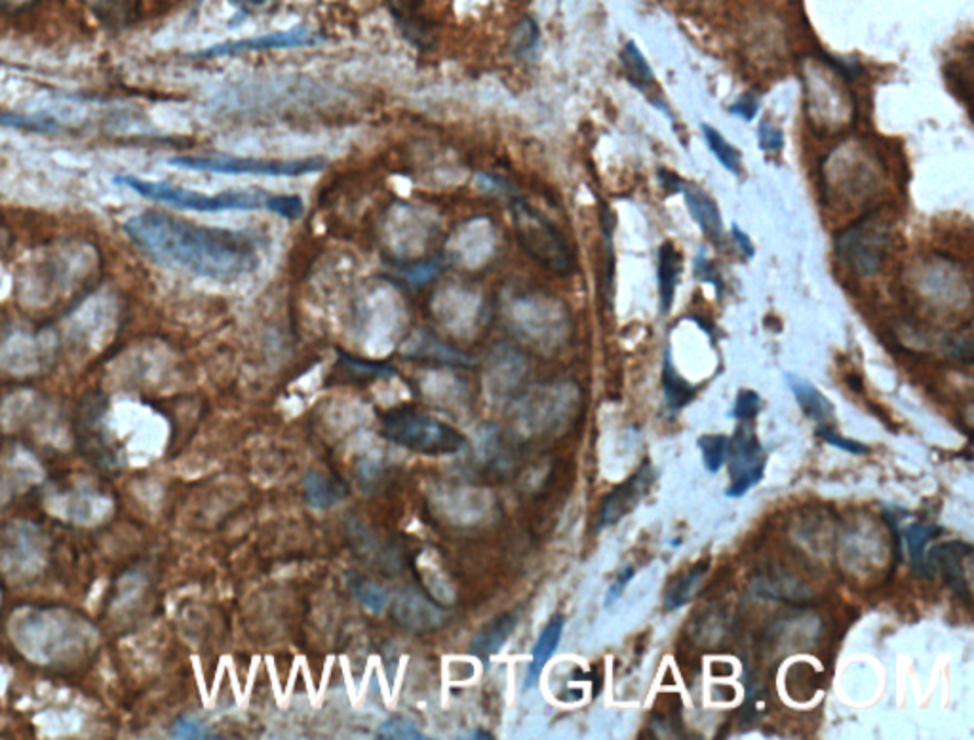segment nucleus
<instances>
[{"label":"nucleus","instance_id":"f257e3e1","mask_svg":"<svg viewBox=\"0 0 974 740\" xmlns=\"http://www.w3.org/2000/svg\"><path fill=\"white\" fill-rule=\"evenodd\" d=\"M124 233L158 263L212 280L252 274L261 263L259 244L252 234L204 227L172 215H132L124 221Z\"/></svg>","mask_w":974,"mask_h":740},{"label":"nucleus","instance_id":"f03ea898","mask_svg":"<svg viewBox=\"0 0 974 740\" xmlns=\"http://www.w3.org/2000/svg\"><path fill=\"white\" fill-rule=\"evenodd\" d=\"M381 434L392 444L427 457L453 455L467 446L459 430L411 406L389 409L381 417Z\"/></svg>","mask_w":974,"mask_h":740},{"label":"nucleus","instance_id":"7ed1b4c3","mask_svg":"<svg viewBox=\"0 0 974 740\" xmlns=\"http://www.w3.org/2000/svg\"><path fill=\"white\" fill-rule=\"evenodd\" d=\"M115 183L122 185L137 195L151 198L156 202L170 204L179 210L191 212H246L267 208L271 193L265 191H225L217 195H206L198 191H189L183 187H176L162 181H147L136 176H117Z\"/></svg>","mask_w":974,"mask_h":740},{"label":"nucleus","instance_id":"20e7f679","mask_svg":"<svg viewBox=\"0 0 974 740\" xmlns=\"http://www.w3.org/2000/svg\"><path fill=\"white\" fill-rule=\"evenodd\" d=\"M512 215L516 236L524 252L533 261L558 276H567L575 271L573 250L552 221H548L545 215L527 204L526 200L518 198L512 200Z\"/></svg>","mask_w":974,"mask_h":740},{"label":"nucleus","instance_id":"39448f33","mask_svg":"<svg viewBox=\"0 0 974 740\" xmlns=\"http://www.w3.org/2000/svg\"><path fill=\"white\" fill-rule=\"evenodd\" d=\"M170 166L221 176L303 177L324 170V158L311 156L299 160H263L246 156H177Z\"/></svg>","mask_w":974,"mask_h":740},{"label":"nucleus","instance_id":"423d86ee","mask_svg":"<svg viewBox=\"0 0 974 740\" xmlns=\"http://www.w3.org/2000/svg\"><path fill=\"white\" fill-rule=\"evenodd\" d=\"M891 223L881 212L864 215L836 236L839 257L860 276L876 274L889 250Z\"/></svg>","mask_w":974,"mask_h":740},{"label":"nucleus","instance_id":"0eeeda50","mask_svg":"<svg viewBox=\"0 0 974 740\" xmlns=\"http://www.w3.org/2000/svg\"><path fill=\"white\" fill-rule=\"evenodd\" d=\"M731 484L725 491L727 497L739 499L752 487L760 484L765 470V451L761 448L752 427L739 425L727 446Z\"/></svg>","mask_w":974,"mask_h":740},{"label":"nucleus","instance_id":"6e6552de","mask_svg":"<svg viewBox=\"0 0 974 740\" xmlns=\"http://www.w3.org/2000/svg\"><path fill=\"white\" fill-rule=\"evenodd\" d=\"M390 615L413 634L434 632L448 621V609L417 588H402L390 605Z\"/></svg>","mask_w":974,"mask_h":740},{"label":"nucleus","instance_id":"1a4fd4ad","mask_svg":"<svg viewBox=\"0 0 974 740\" xmlns=\"http://www.w3.org/2000/svg\"><path fill=\"white\" fill-rule=\"evenodd\" d=\"M318 42V37L307 27H295L290 31L271 33L255 39L233 40L212 46L200 52V58H221V56H236L246 52H263V50H286V48H303Z\"/></svg>","mask_w":974,"mask_h":740},{"label":"nucleus","instance_id":"9d476101","mask_svg":"<svg viewBox=\"0 0 974 740\" xmlns=\"http://www.w3.org/2000/svg\"><path fill=\"white\" fill-rule=\"evenodd\" d=\"M655 480V470L649 465V461L643 463V467L628 478L624 484L615 487L602 503L600 510V527L613 526L619 520H623L626 514H630L634 508L642 503L643 497L651 489V484Z\"/></svg>","mask_w":974,"mask_h":740},{"label":"nucleus","instance_id":"9b49d317","mask_svg":"<svg viewBox=\"0 0 974 740\" xmlns=\"http://www.w3.org/2000/svg\"><path fill=\"white\" fill-rule=\"evenodd\" d=\"M973 556V546L961 541H948L944 545H938L929 552V573L931 569H940L942 577L946 579V585L954 590L959 598L965 602L971 600V590H969V579L965 571V562Z\"/></svg>","mask_w":974,"mask_h":740},{"label":"nucleus","instance_id":"f8f14e48","mask_svg":"<svg viewBox=\"0 0 974 740\" xmlns=\"http://www.w3.org/2000/svg\"><path fill=\"white\" fill-rule=\"evenodd\" d=\"M305 503L316 510H328L339 505L347 495L349 487L332 474H324L320 470H311L303 482Z\"/></svg>","mask_w":974,"mask_h":740},{"label":"nucleus","instance_id":"ddd939ff","mask_svg":"<svg viewBox=\"0 0 974 740\" xmlns=\"http://www.w3.org/2000/svg\"><path fill=\"white\" fill-rule=\"evenodd\" d=\"M518 619H520V615L516 611H512V613L508 611V613L499 615L497 619H493L491 623H487L470 643V653L480 657L482 661H487L489 657L497 655L503 649V645L508 642V638L514 634V630L518 626Z\"/></svg>","mask_w":974,"mask_h":740},{"label":"nucleus","instance_id":"4468645a","mask_svg":"<svg viewBox=\"0 0 974 740\" xmlns=\"http://www.w3.org/2000/svg\"><path fill=\"white\" fill-rule=\"evenodd\" d=\"M564 624L565 619L562 615L554 617L550 623L546 624L543 628V632L539 634V640L533 645V651H531V663L527 666L526 674V689H531L535 687L543 670H545L546 663L552 659L554 651L558 649L560 645V640H562V634H564Z\"/></svg>","mask_w":974,"mask_h":740},{"label":"nucleus","instance_id":"2eb2a0df","mask_svg":"<svg viewBox=\"0 0 974 740\" xmlns=\"http://www.w3.org/2000/svg\"><path fill=\"white\" fill-rule=\"evenodd\" d=\"M351 535L356 539L354 546L358 550V556L364 558L371 567H377L385 573H394L396 569H400L402 560L396 548L387 545L383 539H379L377 535H373L362 526H356V529L351 531Z\"/></svg>","mask_w":974,"mask_h":740},{"label":"nucleus","instance_id":"dca6fc26","mask_svg":"<svg viewBox=\"0 0 974 740\" xmlns=\"http://www.w3.org/2000/svg\"><path fill=\"white\" fill-rule=\"evenodd\" d=\"M682 193L685 196V204L693 215L695 223L701 227L702 233L706 234L708 238H712L714 242H720L721 236H723V221H721L720 210H718L716 202L704 191L693 187V185L683 183Z\"/></svg>","mask_w":974,"mask_h":740},{"label":"nucleus","instance_id":"f3484780","mask_svg":"<svg viewBox=\"0 0 974 740\" xmlns=\"http://www.w3.org/2000/svg\"><path fill=\"white\" fill-rule=\"evenodd\" d=\"M786 383L807 417L819 421L820 425L834 419V404L815 385L792 373L786 375Z\"/></svg>","mask_w":974,"mask_h":740},{"label":"nucleus","instance_id":"a211bd4d","mask_svg":"<svg viewBox=\"0 0 974 740\" xmlns=\"http://www.w3.org/2000/svg\"><path fill=\"white\" fill-rule=\"evenodd\" d=\"M682 274V259L680 254L674 250L672 244H664L659 252V293H661V307L663 312L670 311L674 292L680 282Z\"/></svg>","mask_w":974,"mask_h":740},{"label":"nucleus","instance_id":"6ab92c4d","mask_svg":"<svg viewBox=\"0 0 974 740\" xmlns=\"http://www.w3.org/2000/svg\"><path fill=\"white\" fill-rule=\"evenodd\" d=\"M706 571H708V562H699L668 586L666 596H664L666 609L674 611V609H680L683 605L689 604L693 600L695 592L699 590Z\"/></svg>","mask_w":974,"mask_h":740},{"label":"nucleus","instance_id":"aec40b11","mask_svg":"<svg viewBox=\"0 0 974 740\" xmlns=\"http://www.w3.org/2000/svg\"><path fill=\"white\" fill-rule=\"evenodd\" d=\"M663 387L666 406L670 411H680L695 398V387H691L682 375L674 370L668 354L664 358Z\"/></svg>","mask_w":974,"mask_h":740},{"label":"nucleus","instance_id":"412c9836","mask_svg":"<svg viewBox=\"0 0 974 740\" xmlns=\"http://www.w3.org/2000/svg\"><path fill=\"white\" fill-rule=\"evenodd\" d=\"M621 61H623L624 73H626V78L630 84H634L640 90H645L647 86L653 84V78H655L653 71L632 40L624 46L623 52H621Z\"/></svg>","mask_w":974,"mask_h":740},{"label":"nucleus","instance_id":"4be33fe9","mask_svg":"<svg viewBox=\"0 0 974 740\" xmlns=\"http://www.w3.org/2000/svg\"><path fill=\"white\" fill-rule=\"evenodd\" d=\"M938 535H940V527L923 526V524H914L904 531L906 545L910 550V558H912V564L917 571L929 573V569L925 565V546L929 545V541Z\"/></svg>","mask_w":974,"mask_h":740},{"label":"nucleus","instance_id":"5701e85b","mask_svg":"<svg viewBox=\"0 0 974 740\" xmlns=\"http://www.w3.org/2000/svg\"><path fill=\"white\" fill-rule=\"evenodd\" d=\"M702 134H704L710 151L720 160L721 166L733 174H741V153L731 143H727V139L721 136L718 130H714L706 124L702 126Z\"/></svg>","mask_w":974,"mask_h":740},{"label":"nucleus","instance_id":"b1692460","mask_svg":"<svg viewBox=\"0 0 974 740\" xmlns=\"http://www.w3.org/2000/svg\"><path fill=\"white\" fill-rule=\"evenodd\" d=\"M351 590L354 598L375 615L383 613V609H387L389 605V592L383 586L368 581L364 577H354L351 581Z\"/></svg>","mask_w":974,"mask_h":740},{"label":"nucleus","instance_id":"393cba45","mask_svg":"<svg viewBox=\"0 0 974 740\" xmlns=\"http://www.w3.org/2000/svg\"><path fill=\"white\" fill-rule=\"evenodd\" d=\"M727 446H729V438L723 434H704L699 438L702 461L710 474H718L720 468L725 465Z\"/></svg>","mask_w":974,"mask_h":740},{"label":"nucleus","instance_id":"a878e982","mask_svg":"<svg viewBox=\"0 0 974 740\" xmlns=\"http://www.w3.org/2000/svg\"><path fill=\"white\" fill-rule=\"evenodd\" d=\"M377 739L381 740H423L427 739L421 729L406 716H392L383 721L377 729Z\"/></svg>","mask_w":974,"mask_h":740},{"label":"nucleus","instance_id":"bb28decb","mask_svg":"<svg viewBox=\"0 0 974 740\" xmlns=\"http://www.w3.org/2000/svg\"><path fill=\"white\" fill-rule=\"evenodd\" d=\"M341 360H343V366L352 371L358 379H375V377H392L394 375V371L389 366L371 364V362H364V360L347 356V354H341Z\"/></svg>","mask_w":974,"mask_h":740},{"label":"nucleus","instance_id":"cd10ccee","mask_svg":"<svg viewBox=\"0 0 974 740\" xmlns=\"http://www.w3.org/2000/svg\"><path fill=\"white\" fill-rule=\"evenodd\" d=\"M817 438H820L826 444H830V446H834V448L845 451V453H851V455H866V453H870L868 446L860 444L857 440L845 438V436H841V434H838L836 430L830 429V427H822L820 425L819 429H817Z\"/></svg>","mask_w":974,"mask_h":740},{"label":"nucleus","instance_id":"c85d7f7f","mask_svg":"<svg viewBox=\"0 0 974 740\" xmlns=\"http://www.w3.org/2000/svg\"><path fill=\"white\" fill-rule=\"evenodd\" d=\"M761 411V398L754 390H741L729 417L739 421H750Z\"/></svg>","mask_w":974,"mask_h":740},{"label":"nucleus","instance_id":"c756f323","mask_svg":"<svg viewBox=\"0 0 974 740\" xmlns=\"http://www.w3.org/2000/svg\"><path fill=\"white\" fill-rule=\"evenodd\" d=\"M267 210L286 219H297L303 214V200L295 195H271Z\"/></svg>","mask_w":974,"mask_h":740},{"label":"nucleus","instance_id":"7c9ffc66","mask_svg":"<svg viewBox=\"0 0 974 740\" xmlns=\"http://www.w3.org/2000/svg\"><path fill=\"white\" fill-rule=\"evenodd\" d=\"M537 40H539V29L535 21L531 20L522 21L512 35V44L516 52H529L537 44Z\"/></svg>","mask_w":974,"mask_h":740},{"label":"nucleus","instance_id":"2f4dec72","mask_svg":"<svg viewBox=\"0 0 974 740\" xmlns=\"http://www.w3.org/2000/svg\"><path fill=\"white\" fill-rule=\"evenodd\" d=\"M758 139H760V149L763 151H779L784 145V134L782 130L773 126L769 118H763L758 128Z\"/></svg>","mask_w":974,"mask_h":740},{"label":"nucleus","instance_id":"473e14b6","mask_svg":"<svg viewBox=\"0 0 974 740\" xmlns=\"http://www.w3.org/2000/svg\"><path fill=\"white\" fill-rule=\"evenodd\" d=\"M172 737H176V739H210L206 729L193 718H181L177 721Z\"/></svg>","mask_w":974,"mask_h":740},{"label":"nucleus","instance_id":"72a5a7b5","mask_svg":"<svg viewBox=\"0 0 974 740\" xmlns=\"http://www.w3.org/2000/svg\"><path fill=\"white\" fill-rule=\"evenodd\" d=\"M758 109H760V99L752 94H744L737 103H733L729 107V113L735 115V117H741L742 120H752V118L758 115Z\"/></svg>","mask_w":974,"mask_h":740},{"label":"nucleus","instance_id":"f704fd0d","mask_svg":"<svg viewBox=\"0 0 974 740\" xmlns=\"http://www.w3.org/2000/svg\"><path fill=\"white\" fill-rule=\"evenodd\" d=\"M632 577H634V567L626 565L623 571L619 573V577L615 579V583H613L611 588L607 590V596H605L604 602L605 607H611V605L615 604V602H617V600L623 596L624 588H626V585L630 583V579H632Z\"/></svg>","mask_w":974,"mask_h":740},{"label":"nucleus","instance_id":"c9c22d12","mask_svg":"<svg viewBox=\"0 0 974 740\" xmlns=\"http://www.w3.org/2000/svg\"><path fill=\"white\" fill-rule=\"evenodd\" d=\"M695 276H697V280H704V282L714 284L721 292L720 276L716 273L714 265L704 257V254L697 255V259H695Z\"/></svg>","mask_w":974,"mask_h":740},{"label":"nucleus","instance_id":"e433bc0d","mask_svg":"<svg viewBox=\"0 0 974 740\" xmlns=\"http://www.w3.org/2000/svg\"><path fill=\"white\" fill-rule=\"evenodd\" d=\"M659 177H661V183H663L664 189H668L670 193H678L682 191L683 181L680 177L674 176L672 172H666V170H661L659 172Z\"/></svg>","mask_w":974,"mask_h":740},{"label":"nucleus","instance_id":"4c0bfd02","mask_svg":"<svg viewBox=\"0 0 974 740\" xmlns=\"http://www.w3.org/2000/svg\"><path fill=\"white\" fill-rule=\"evenodd\" d=\"M733 238L737 240L742 254L748 255V257L754 255V246H752V242H750V238L746 236V233H742L741 229H739V225H733Z\"/></svg>","mask_w":974,"mask_h":740},{"label":"nucleus","instance_id":"58836bf2","mask_svg":"<svg viewBox=\"0 0 974 740\" xmlns=\"http://www.w3.org/2000/svg\"><path fill=\"white\" fill-rule=\"evenodd\" d=\"M231 2L236 4V6H240V8H259V6H263L267 0H231Z\"/></svg>","mask_w":974,"mask_h":740},{"label":"nucleus","instance_id":"ea45409f","mask_svg":"<svg viewBox=\"0 0 974 740\" xmlns=\"http://www.w3.org/2000/svg\"><path fill=\"white\" fill-rule=\"evenodd\" d=\"M474 739H493V735H487V733H476Z\"/></svg>","mask_w":974,"mask_h":740},{"label":"nucleus","instance_id":"a19ab883","mask_svg":"<svg viewBox=\"0 0 974 740\" xmlns=\"http://www.w3.org/2000/svg\"><path fill=\"white\" fill-rule=\"evenodd\" d=\"M8 2H12V4H21V2H25V0H8Z\"/></svg>","mask_w":974,"mask_h":740}]
</instances>
